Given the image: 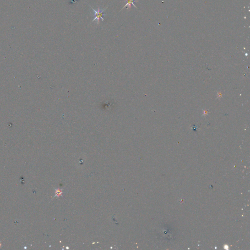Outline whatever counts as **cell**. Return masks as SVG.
Instances as JSON below:
<instances>
[{
  "label": "cell",
  "mask_w": 250,
  "mask_h": 250,
  "mask_svg": "<svg viewBox=\"0 0 250 250\" xmlns=\"http://www.w3.org/2000/svg\"><path fill=\"white\" fill-rule=\"evenodd\" d=\"M124 2H127L126 4L125 5V6H124L123 8H122L120 11H122V10L124 9L126 7H127V9H130V8H131V5H133V6L136 7V8H137L136 6V5H135V4H134V2H138V1H136V0H125Z\"/></svg>",
  "instance_id": "cell-2"
},
{
  "label": "cell",
  "mask_w": 250,
  "mask_h": 250,
  "mask_svg": "<svg viewBox=\"0 0 250 250\" xmlns=\"http://www.w3.org/2000/svg\"><path fill=\"white\" fill-rule=\"evenodd\" d=\"M91 8L93 9V11L94 12V16H95V18L92 21V22H94V21H96V22H97V24H99V21L100 19H102V21H103L104 20V19H103V16H105V15H106L107 14H104V12L107 9V8H108V7H106L105 9H102V10H100V8H98V11H95V9H94L93 8H92L90 6H89Z\"/></svg>",
  "instance_id": "cell-1"
}]
</instances>
